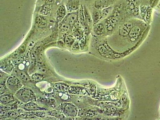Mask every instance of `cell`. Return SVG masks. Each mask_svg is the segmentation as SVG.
Masks as SVG:
<instances>
[{"instance_id":"1","label":"cell","mask_w":160,"mask_h":120,"mask_svg":"<svg viewBox=\"0 0 160 120\" xmlns=\"http://www.w3.org/2000/svg\"><path fill=\"white\" fill-rule=\"evenodd\" d=\"M14 95L18 101L23 103L35 102L37 100L33 91L31 88L27 87H22L14 94Z\"/></svg>"},{"instance_id":"2","label":"cell","mask_w":160,"mask_h":120,"mask_svg":"<svg viewBox=\"0 0 160 120\" xmlns=\"http://www.w3.org/2000/svg\"><path fill=\"white\" fill-rule=\"evenodd\" d=\"M68 118H74L78 115V109L74 104L71 102H65L61 104L55 108Z\"/></svg>"},{"instance_id":"3","label":"cell","mask_w":160,"mask_h":120,"mask_svg":"<svg viewBox=\"0 0 160 120\" xmlns=\"http://www.w3.org/2000/svg\"><path fill=\"white\" fill-rule=\"evenodd\" d=\"M22 82L17 76L11 75L7 79L6 85L10 92L15 94L23 87Z\"/></svg>"},{"instance_id":"4","label":"cell","mask_w":160,"mask_h":120,"mask_svg":"<svg viewBox=\"0 0 160 120\" xmlns=\"http://www.w3.org/2000/svg\"><path fill=\"white\" fill-rule=\"evenodd\" d=\"M120 18L116 13L112 15V14L106 19L103 21L105 24L107 32H112L117 28V26L120 21Z\"/></svg>"},{"instance_id":"5","label":"cell","mask_w":160,"mask_h":120,"mask_svg":"<svg viewBox=\"0 0 160 120\" xmlns=\"http://www.w3.org/2000/svg\"><path fill=\"white\" fill-rule=\"evenodd\" d=\"M135 22L132 20H128L123 22L118 28V33L121 36H128L130 31L135 25Z\"/></svg>"},{"instance_id":"6","label":"cell","mask_w":160,"mask_h":120,"mask_svg":"<svg viewBox=\"0 0 160 120\" xmlns=\"http://www.w3.org/2000/svg\"><path fill=\"white\" fill-rule=\"evenodd\" d=\"M19 108L28 112L38 111H47L48 110L46 108L40 106L37 103L35 102H29L26 103H23L22 104L19 105Z\"/></svg>"},{"instance_id":"7","label":"cell","mask_w":160,"mask_h":120,"mask_svg":"<svg viewBox=\"0 0 160 120\" xmlns=\"http://www.w3.org/2000/svg\"><path fill=\"white\" fill-rule=\"evenodd\" d=\"M62 21L66 23L72 28L78 22V10L68 12Z\"/></svg>"},{"instance_id":"8","label":"cell","mask_w":160,"mask_h":120,"mask_svg":"<svg viewBox=\"0 0 160 120\" xmlns=\"http://www.w3.org/2000/svg\"><path fill=\"white\" fill-rule=\"evenodd\" d=\"M18 101H19L15 98V96L13 95L11 93H6L1 95L0 97V103L1 105H13L17 104Z\"/></svg>"},{"instance_id":"9","label":"cell","mask_w":160,"mask_h":120,"mask_svg":"<svg viewBox=\"0 0 160 120\" xmlns=\"http://www.w3.org/2000/svg\"><path fill=\"white\" fill-rule=\"evenodd\" d=\"M142 31V28L138 24H135L130 31L128 36L132 42H134L139 38Z\"/></svg>"},{"instance_id":"10","label":"cell","mask_w":160,"mask_h":120,"mask_svg":"<svg viewBox=\"0 0 160 120\" xmlns=\"http://www.w3.org/2000/svg\"><path fill=\"white\" fill-rule=\"evenodd\" d=\"M36 102L41 107L46 108H56V102L53 98H40L37 99Z\"/></svg>"},{"instance_id":"11","label":"cell","mask_w":160,"mask_h":120,"mask_svg":"<svg viewBox=\"0 0 160 120\" xmlns=\"http://www.w3.org/2000/svg\"><path fill=\"white\" fill-rule=\"evenodd\" d=\"M82 0H68L66 7L68 12L78 11Z\"/></svg>"},{"instance_id":"12","label":"cell","mask_w":160,"mask_h":120,"mask_svg":"<svg viewBox=\"0 0 160 120\" xmlns=\"http://www.w3.org/2000/svg\"><path fill=\"white\" fill-rule=\"evenodd\" d=\"M72 35L78 40H80L85 35L82 26L78 22L72 28Z\"/></svg>"},{"instance_id":"13","label":"cell","mask_w":160,"mask_h":120,"mask_svg":"<svg viewBox=\"0 0 160 120\" xmlns=\"http://www.w3.org/2000/svg\"><path fill=\"white\" fill-rule=\"evenodd\" d=\"M92 31L96 35L102 36L107 32L105 24L101 21L93 25Z\"/></svg>"},{"instance_id":"14","label":"cell","mask_w":160,"mask_h":120,"mask_svg":"<svg viewBox=\"0 0 160 120\" xmlns=\"http://www.w3.org/2000/svg\"><path fill=\"white\" fill-rule=\"evenodd\" d=\"M114 7L113 5L106 7L100 10V21H102L109 17L113 12Z\"/></svg>"},{"instance_id":"15","label":"cell","mask_w":160,"mask_h":120,"mask_svg":"<svg viewBox=\"0 0 160 120\" xmlns=\"http://www.w3.org/2000/svg\"><path fill=\"white\" fill-rule=\"evenodd\" d=\"M115 1V0H95L94 7L100 11L106 7L112 5Z\"/></svg>"},{"instance_id":"16","label":"cell","mask_w":160,"mask_h":120,"mask_svg":"<svg viewBox=\"0 0 160 120\" xmlns=\"http://www.w3.org/2000/svg\"><path fill=\"white\" fill-rule=\"evenodd\" d=\"M66 7L65 5H61L58 7L57 11V21L58 22L62 21L67 14Z\"/></svg>"},{"instance_id":"17","label":"cell","mask_w":160,"mask_h":120,"mask_svg":"<svg viewBox=\"0 0 160 120\" xmlns=\"http://www.w3.org/2000/svg\"><path fill=\"white\" fill-rule=\"evenodd\" d=\"M16 76L22 82H29L32 80L31 77H30L25 71L22 70H18L17 71Z\"/></svg>"},{"instance_id":"18","label":"cell","mask_w":160,"mask_h":120,"mask_svg":"<svg viewBox=\"0 0 160 120\" xmlns=\"http://www.w3.org/2000/svg\"><path fill=\"white\" fill-rule=\"evenodd\" d=\"M46 111L47 113L51 117H54L59 119H63L67 118L65 115L56 109L55 110H48Z\"/></svg>"},{"instance_id":"19","label":"cell","mask_w":160,"mask_h":120,"mask_svg":"<svg viewBox=\"0 0 160 120\" xmlns=\"http://www.w3.org/2000/svg\"><path fill=\"white\" fill-rule=\"evenodd\" d=\"M83 7L86 22L88 24L90 28H92L93 22L91 14L86 6L83 5Z\"/></svg>"},{"instance_id":"20","label":"cell","mask_w":160,"mask_h":120,"mask_svg":"<svg viewBox=\"0 0 160 120\" xmlns=\"http://www.w3.org/2000/svg\"><path fill=\"white\" fill-rule=\"evenodd\" d=\"M91 16H92L93 25L100 22V17H100V10L97 9L95 7H94V8H93L92 14H91Z\"/></svg>"},{"instance_id":"21","label":"cell","mask_w":160,"mask_h":120,"mask_svg":"<svg viewBox=\"0 0 160 120\" xmlns=\"http://www.w3.org/2000/svg\"><path fill=\"white\" fill-rule=\"evenodd\" d=\"M51 5L49 4H45L43 5L39 10L40 15L46 16L51 13Z\"/></svg>"},{"instance_id":"22","label":"cell","mask_w":160,"mask_h":120,"mask_svg":"<svg viewBox=\"0 0 160 120\" xmlns=\"http://www.w3.org/2000/svg\"><path fill=\"white\" fill-rule=\"evenodd\" d=\"M76 40V38L73 35H67L65 38V45L68 48H71L72 45Z\"/></svg>"},{"instance_id":"23","label":"cell","mask_w":160,"mask_h":120,"mask_svg":"<svg viewBox=\"0 0 160 120\" xmlns=\"http://www.w3.org/2000/svg\"><path fill=\"white\" fill-rule=\"evenodd\" d=\"M78 22L82 26L86 22L85 21V15H84L83 5H81L78 10Z\"/></svg>"},{"instance_id":"24","label":"cell","mask_w":160,"mask_h":120,"mask_svg":"<svg viewBox=\"0 0 160 120\" xmlns=\"http://www.w3.org/2000/svg\"><path fill=\"white\" fill-rule=\"evenodd\" d=\"M53 87L56 89L61 91H66L69 88V86L63 83H56Z\"/></svg>"},{"instance_id":"25","label":"cell","mask_w":160,"mask_h":120,"mask_svg":"<svg viewBox=\"0 0 160 120\" xmlns=\"http://www.w3.org/2000/svg\"><path fill=\"white\" fill-rule=\"evenodd\" d=\"M59 28L61 32L65 33L68 32L71 28L66 23L61 21L59 23Z\"/></svg>"},{"instance_id":"26","label":"cell","mask_w":160,"mask_h":120,"mask_svg":"<svg viewBox=\"0 0 160 120\" xmlns=\"http://www.w3.org/2000/svg\"><path fill=\"white\" fill-rule=\"evenodd\" d=\"M30 77H31L32 80L37 81V82L42 81L44 78L43 75H42V74L38 73H35L33 74Z\"/></svg>"},{"instance_id":"27","label":"cell","mask_w":160,"mask_h":120,"mask_svg":"<svg viewBox=\"0 0 160 120\" xmlns=\"http://www.w3.org/2000/svg\"><path fill=\"white\" fill-rule=\"evenodd\" d=\"M44 111H32L30 112L32 113L35 116L39 118H45L46 117V113L44 112Z\"/></svg>"},{"instance_id":"28","label":"cell","mask_w":160,"mask_h":120,"mask_svg":"<svg viewBox=\"0 0 160 120\" xmlns=\"http://www.w3.org/2000/svg\"><path fill=\"white\" fill-rule=\"evenodd\" d=\"M87 36L84 35L82 38L79 40V44L80 48L83 49L85 46L86 45L87 42Z\"/></svg>"},{"instance_id":"29","label":"cell","mask_w":160,"mask_h":120,"mask_svg":"<svg viewBox=\"0 0 160 120\" xmlns=\"http://www.w3.org/2000/svg\"><path fill=\"white\" fill-rule=\"evenodd\" d=\"M83 28L84 31V33L86 36H88L89 35L90 32H91V28L88 25V24L86 22L85 24L82 26Z\"/></svg>"},{"instance_id":"30","label":"cell","mask_w":160,"mask_h":120,"mask_svg":"<svg viewBox=\"0 0 160 120\" xmlns=\"http://www.w3.org/2000/svg\"><path fill=\"white\" fill-rule=\"evenodd\" d=\"M98 51L101 55H107V48L104 45H101L98 47Z\"/></svg>"},{"instance_id":"31","label":"cell","mask_w":160,"mask_h":120,"mask_svg":"<svg viewBox=\"0 0 160 120\" xmlns=\"http://www.w3.org/2000/svg\"><path fill=\"white\" fill-rule=\"evenodd\" d=\"M71 48H72V49L73 50H78L80 48V46L79 44V42H78V40H76L75 42L73 44L71 47Z\"/></svg>"},{"instance_id":"32","label":"cell","mask_w":160,"mask_h":120,"mask_svg":"<svg viewBox=\"0 0 160 120\" xmlns=\"http://www.w3.org/2000/svg\"><path fill=\"white\" fill-rule=\"evenodd\" d=\"M43 1H45V4H49V5H51L54 2V0H43Z\"/></svg>"},{"instance_id":"33","label":"cell","mask_w":160,"mask_h":120,"mask_svg":"<svg viewBox=\"0 0 160 120\" xmlns=\"http://www.w3.org/2000/svg\"><path fill=\"white\" fill-rule=\"evenodd\" d=\"M118 1V0H115V1Z\"/></svg>"},{"instance_id":"34","label":"cell","mask_w":160,"mask_h":120,"mask_svg":"<svg viewBox=\"0 0 160 120\" xmlns=\"http://www.w3.org/2000/svg\"></svg>"}]
</instances>
